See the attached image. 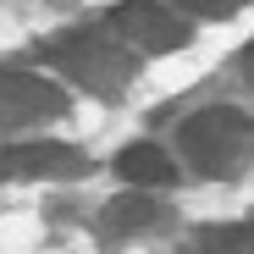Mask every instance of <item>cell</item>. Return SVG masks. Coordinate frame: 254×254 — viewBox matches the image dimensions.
I'll list each match as a JSON object with an SVG mask.
<instances>
[{"mask_svg":"<svg viewBox=\"0 0 254 254\" xmlns=\"http://www.w3.org/2000/svg\"><path fill=\"white\" fill-rule=\"evenodd\" d=\"M66 111V94L56 83L17 72V66H0V127H28V122H50Z\"/></svg>","mask_w":254,"mask_h":254,"instance_id":"cell-4","label":"cell"},{"mask_svg":"<svg viewBox=\"0 0 254 254\" xmlns=\"http://www.w3.org/2000/svg\"><path fill=\"white\" fill-rule=\"evenodd\" d=\"M155 216H160V204H155L149 193H138V188H127L122 199H111V204H105V227H111V232H127V238L149 232V227H155Z\"/></svg>","mask_w":254,"mask_h":254,"instance_id":"cell-8","label":"cell"},{"mask_svg":"<svg viewBox=\"0 0 254 254\" xmlns=\"http://www.w3.org/2000/svg\"><path fill=\"white\" fill-rule=\"evenodd\" d=\"M105 22L127 50H144V56H172L188 45V17L166 0H122L105 11Z\"/></svg>","mask_w":254,"mask_h":254,"instance_id":"cell-3","label":"cell"},{"mask_svg":"<svg viewBox=\"0 0 254 254\" xmlns=\"http://www.w3.org/2000/svg\"><path fill=\"white\" fill-rule=\"evenodd\" d=\"M39 61L50 72H61L66 83H83L89 94L100 100H116L127 83H133V50L122 45L116 33H94V28H66V33H50L39 45Z\"/></svg>","mask_w":254,"mask_h":254,"instance_id":"cell-1","label":"cell"},{"mask_svg":"<svg viewBox=\"0 0 254 254\" xmlns=\"http://www.w3.org/2000/svg\"><path fill=\"white\" fill-rule=\"evenodd\" d=\"M238 61H243V72L254 77V39H249V45H243V56H238Z\"/></svg>","mask_w":254,"mask_h":254,"instance_id":"cell-10","label":"cell"},{"mask_svg":"<svg viewBox=\"0 0 254 254\" xmlns=\"http://www.w3.org/2000/svg\"><path fill=\"white\" fill-rule=\"evenodd\" d=\"M183 254H254V216H238V221H210L188 238Z\"/></svg>","mask_w":254,"mask_h":254,"instance_id":"cell-6","label":"cell"},{"mask_svg":"<svg viewBox=\"0 0 254 254\" xmlns=\"http://www.w3.org/2000/svg\"><path fill=\"white\" fill-rule=\"evenodd\" d=\"M177 144H183L188 166H199V172H210V177H232L254 155V122L238 105H210V111H193L183 122Z\"/></svg>","mask_w":254,"mask_h":254,"instance_id":"cell-2","label":"cell"},{"mask_svg":"<svg viewBox=\"0 0 254 254\" xmlns=\"http://www.w3.org/2000/svg\"><path fill=\"white\" fill-rule=\"evenodd\" d=\"M116 172H122L127 188H155V183L172 177V160H166V149H155V144H127L116 155Z\"/></svg>","mask_w":254,"mask_h":254,"instance_id":"cell-7","label":"cell"},{"mask_svg":"<svg viewBox=\"0 0 254 254\" xmlns=\"http://www.w3.org/2000/svg\"><path fill=\"white\" fill-rule=\"evenodd\" d=\"M166 6H177L183 17H204V22H227L243 11V0H166Z\"/></svg>","mask_w":254,"mask_h":254,"instance_id":"cell-9","label":"cell"},{"mask_svg":"<svg viewBox=\"0 0 254 254\" xmlns=\"http://www.w3.org/2000/svg\"><path fill=\"white\" fill-rule=\"evenodd\" d=\"M6 177H77L83 172V155L72 144H56V138H28V144H6L0 155Z\"/></svg>","mask_w":254,"mask_h":254,"instance_id":"cell-5","label":"cell"}]
</instances>
